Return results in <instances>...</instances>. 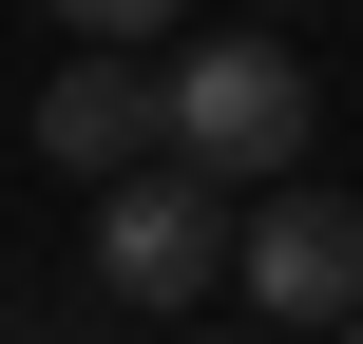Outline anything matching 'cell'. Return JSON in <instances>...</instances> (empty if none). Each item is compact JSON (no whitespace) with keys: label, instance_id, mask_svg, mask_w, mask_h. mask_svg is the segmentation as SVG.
I'll list each match as a JSON object with an SVG mask.
<instances>
[{"label":"cell","instance_id":"6da1fadb","mask_svg":"<svg viewBox=\"0 0 363 344\" xmlns=\"http://www.w3.org/2000/svg\"><path fill=\"white\" fill-rule=\"evenodd\" d=\"M211 192H230V172H191V153H172V172H115V192H96V287H115V306H211V287L249 268V211H211Z\"/></svg>","mask_w":363,"mask_h":344},{"label":"cell","instance_id":"7a4b0ae2","mask_svg":"<svg viewBox=\"0 0 363 344\" xmlns=\"http://www.w3.org/2000/svg\"><path fill=\"white\" fill-rule=\"evenodd\" d=\"M306 115H325V96H306L287 38H191V57H172V153H191V172H268V192H287Z\"/></svg>","mask_w":363,"mask_h":344},{"label":"cell","instance_id":"3957f363","mask_svg":"<svg viewBox=\"0 0 363 344\" xmlns=\"http://www.w3.org/2000/svg\"><path fill=\"white\" fill-rule=\"evenodd\" d=\"M230 287H249L268 326H363V211H345V192H306V172L249 192V268H230Z\"/></svg>","mask_w":363,"mask_h":344},{"label":"cell","instance_id":"277c9868","mask_svg":"<svg viewBox=\"0 0 363 344\" xmlns=\"http://www.w3.org/2000/svg\"><path fill=\"white\" fill-rule=\"evenodd\" d=\"M38 153H57V172H96V192H115V172H153V153H172V77H153V57H115V38H96V57H57Z\"/></svg>","mask_w":363,"mask_h":344},{"label":"cell","instance_id":"5b68a950","mask_svg":"<svg viewBox=\"0 0 363 344\" xmlns=\"http://www.w3.org/2000/svg\"><path fill=\"white\" fill-rule=\"evenodd\" d=\"M57 19H77V38H115V57H134V38H172V19H191V0H57Z\"/></svg>","mask_w":363,"mask_h":344},{"label":"cell","instance_id":"8992f818","mask_svg":"<svg viewBox=\"0 0 363 344\" xmlns=\"http://www.w3.org/2000/svg\"><path fill=\"white\" fill-rule=\"evenodd\" d=\"M191 344H211V326H191ZM230 344H268V326H230Z\"/></svg>","mask_w":363,"mask_h":344},{"label":"cell","instance_id":"52a82bcc","mask_svg":"<svg viewBox=\"0 0 363 344\" xmlns=\"http://www.w3.org/2000/svg\"><path fill=\"white\" fill-rule=\"evenodd\" d=\"M325 344H363V326H325Z\"/></svg>","mask_w":363,"mask_h":344}]
</instances>
